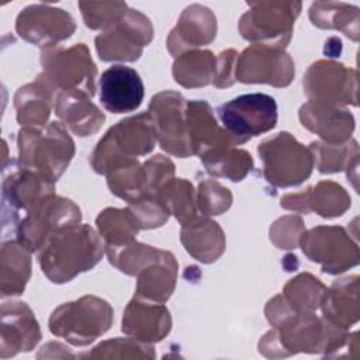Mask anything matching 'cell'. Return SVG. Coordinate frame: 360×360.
Returning <instances> with one entry per match:
<instances>
[{
    "instance_id": "obj_7",
    "label": "cell",
    "mask_w": 360,
    "mask_h": 360,
    "mask_svg": "<svg viewBox=\"0 0 360 360\" xmlns=\"http://www.w3.org/2000/svg\"><path fill=\"white\" fill-rule=\"evenodd\" d=\"M300 11V1L250 3L249 10L239 20V32L253 44L284 49L291 39Z\"/></svg>"
},
{
    "instance_id": "obj_15",
    "label": "cell",
    "mask_w": 360,
    "mask_h": 360,
    "mask_svg": "<svg viewBox=\"0 0 360 360\" xmlns=\"http://www.w3.org/2000/svg\"><path fill=\"white\" fill-rule=\"evenodd\" d=\"M294 79V62L280 48L252 44L238 55L235 80L240 83H266L285 87Z\"/></svg>"
},
{
    "instance_id": "obj_37",
    "label": "cell",
    "mask_w": 360,
    "mask_h": 360,
    "mask_svg": "<svg viewBox=\"0 0 360 360\" xmlns=\"http://www.w3.org/2000/svg\"><path fill=\"white\" fill-rule=\"evenodd\" d=\"M162 253V249L139 243L136 240L120 246H105L108 262L128 276H138L142 269L158 260Z\"/></svg>"
},
{
    "instance_id": "obj_19",
    "label": "cell",
    "mask_w": 360,
    "mask_h": 360,
    "mask_svg": "<svg viewBox=\"0 0 360 360\" xmlns=\"http://www.w3.org/2000/svg\"><path fill=\"white\" fill-rule=\"evenodd\" d=\"M41 340V329L31 308L21 301L1 304L0 357L30 352Z\"/></svg>"
},
{
    "instance_id": "obj_42",
    "label": "cell",
    "mask_w": 360,
    "mask_h": 360,
    "mask_svg": "<svg viewBox=\"0 0 360 360\" xmlns=\"http://www.w3.org/2000/svg\"><path fill=\"white\" fill-rule=\"evenodd\" d=\"M305 232V224L298 215H287L277 219L270 231V239L278 249H294L300 245Z\"/></svg>"
},
{
    "instance_id": "obj_26",
    "label": "cell",
    "mask_w": 360,
    "mask_h": 360,
    "mask_svg": "<svg viewBox=\"0 0 360 360\" xmlns=\"http://www.w3.org/2000/svg\"><path fill=\"white\" fill-rule=\"evenodd\" d=\"M180 239L188 255L202 263L215 262L225 250V233L208 217L201 215L181 225Z\"/></svg>"
},
{
    "instance_id": "obj_9",
    "label": "cell",
    "mask_w": 360,
    "mask_h": 360,
    "mask_svg": "<svg viewBox=\"0 0 360 360\" xmlns=\"http://www.w3.org/2000/svg\"><path fill=\"white\" fill-rule=\"evenodd\" d=\"M302 87L309 101L340 108L357 105V72L335 60L314 62L305 72Z\"/></svg>"
},
{
    "instance_id": "obj_32",
    "label": "cell",
    "mask_w": 360,
    "mask_h": 360,
    "mask_svg": "<svg viewBox=\"0 0 360 360\" xmlns=\"http://www.w3.org/2000/svg\"><path fill=\"white\" fill-rule=\"evenodd\" d=\"M208 174L225 177L231 181L243 180L253 169V159L245 149L235 146H218L200 155Z\"/></svg>"
},
{
    "instance_id": "obj_24",
    "label": "cell",
    "mask_w": 360,
    "mask_h": 360,
    "mask_svg": "<svg viewBox=\"0 0 360 360\" xmlns=\"http://www.w3.org/2000/svg\"><path fill=\"white\" fill-rule=\"evenodd\" d=\"M55 112L60 122L77 136L96 134L105 120L104 114L91 103V97L79 90L58 93Z\"/></svg>"
},
{
    "instance_id": "obj_21",
    "label": "cell",
    "mask_w": 360,
    "mask_h": 360,
    "mask_svg": "<svg viewBox=\"0 0 360 360\" xmlns=\"http://www.w3.org/2000/svg\"><path fill=\"white\" fill-rule=\"evenodd\" d=\"M172 329V318L163 302L134 297L122 315L121 330L138 340L160 342Z\"/></svg>"
},
{
    "instance_id": "obj_39",
    "label": "cell",
    "mask_w": 360,
    "mask_h": 360,
    "mask_svg": "<svg viewBox=\"0 0 360 360\" xmlns=\"http://www.w3.org/2000/svg\"><path fill=\"white\" fill-rule=\"evenodd\" d=\"M83 357L90 359H127V357H146L153 359L155 352L150 343L138 340L135 338H115L97 345L91 352Z\"/></svg>"
},
{
    "instance_id": "obj_11",
    "label": "cell",
    "mask_w": 360,
    "mask_h": 360,
    "mask_svg": "<svg viewBox=\"0 0 360 360\" xmlns=\"http://www.w3.org/2000/svg\"><path fill=\"white\" fill-rule=\"evenodd\" d=\"M153 38L150 20L141 11L128 8L125 15L94 39L98 58L105 62H134Z\"/></svg>"
},
{
    "instance_id": "obj_6",
    "label": "cell",
    "mask_w": 360,
    "mask_h": 360,
    "mask_svg": "<svg viewBox=\"0 0 360 360\" xmlns=\"http://www.w3.org/2000/svg\"><path fill=\"white\" fill-rule=\"evenodd\" d=\"M257 152L263 163V176L274 187L301 184L311 176L315 166L309 148L288 132H278L264 139Z\"/></svg>"
},
{
    "instance_id": "obj_18",
    "label": "cell",
    "mask_w": 360,
    "mask_h": 360,
    "mask_svg": "<svg viewBox=\"0 0 360 360\" xmlns=\"http://www.w3.org/2000/svg\"><path fill=\"white\" fill-rule=\"evenodd\" d=\"M100 103L112 114L135 111L143 101V83L139 73L124 65L105 69L98 80Z\"/></svg>"
},
{
    "instance_id": "obj_23",
    "label": "cell",
    "mask_w": 360,
    "mask_h": 360,
    "mask_svg": "<svg viewBox=\"0 0 360 360\" xmlns=\"http://www.w3.org/2000/svg\"><path fill=\"white\" fill-rule=\"evenodd\" d=\"M301 124L316 134L323 142L342 143L350 139L354 131V118L350 111L308 101L298 111Z\"/></svg>"
},
{
    "instance_id": "obj_29",
    "label": "cell",
    "mask_w": 360,
    "mask_h": 360,
    "mask_svg": "<svg viewBox=\"0 0 360 360\" xmlns=\"http://www.w3.org/2000/svg\"><path fill=\"white\" fill-rule=\"evenodd\" d=\"M55 97V93L38 77L35 82L20 87L14 96L18 124L22 128L45 127Z\"/></svg>"
},
{
    "instance_id": "obj_3",
    "label": "cell",
    "mask_w": 360,
    "mask_h": 360,
    "mask_svg": "<svg viewBox=\"0 0 360 360\" xmlns=\"http://www.w3.org/2000/svg\"><path fill=\"white\" fill-rule=\"evenodd\" d=\"M156 136L149 112H141L118 121L97 142L90 165L98 174H105L114 165L143 156L155 148Z\"/></svg>"
},
{
    "instance_id": "obj_36",
    "label": "cell",
    "mask_w": 360,
    "mask_h": 360,
    "mask_svg": "<svg viewBox=\"0 0 360 360\" xmlns=\"http://www.w3.org/2000/svg\"><path fill=\"white\" fill-rule=\"evenodd\" d=\"M325 291L326 287L316 277L309 273H301L288 280L281 295L292 311L309 314L319 308Z\"/></svg>"
},
{
    "instance_id": "obj_35",
    "label": "cell",
    "mask_w": 360,
    "mask_h": 360,
    "mask_svg": "<svg viewBox=\"0 0 360 360\" xmlns=\"http://www.w3.org/2000/svg\"><path fill=\"white\" fill-rule=\"evenodd\" d=\"M156 195L162 205L167 210V212L170 215H174L181 225L198 217L195 200L197 194L188 180L170 179L166 184L160 187Z\"/></svg>"
},
{
    "instance_id": "obj_25",
    "label": "cell",
    "mask_w": 360,
    "mask_h": 360,
    "mask_svg": "<svg viewBox=\"0 0 360 360\" xmlns=\"http://www.w3.org/2000/svg\"><path fill=\"white\" fill-rule=\"evenodd\" d=\"M319 308L322 318L330 325L347 330L359 321V276H347L336 280L326 288Z\"/></svg>"
},
{
    "instance_id": "obj_8",
    "label": "cell",
    "mask_w": 360,
    "mask_h": 360,
    "mask_svg": "<svg viewBox=\"0 0 360 360\" xmlns=\"http://www.w3.org/2000/svg\"><path fill=\"white\" fill-rule=\"evenodd\" d=\"M80 208L69 198L51 193L20 221L15 228V239L31 253L39 252L58 231L79 224Z\"/></svg>"
},
{
    "instance_id": "obj_17",
    "label": "cell",
    "mask_w": 360,
    "mask_h": 360,
    "mask_svg": "<svg viewBox=\"0 0 360 360\" xmlns=\"http://www.w3.org/2000/svg\"><path fill=\"white\" fill-rule=\"evenodd\" d=\"M184 117L193 155L200 156L202 152L218 146H236L249 141L219 127L211 105L204 100L187 101Z\"/></svg>"
},
{
    "instance_id": "obj_12",
    "label": "cell",
    "mask_w": 360,
    "mask_h": 360,
    "mask_svg": "<svg viewBox=\"0 0 360 360\" xmlns=\"http://www.w3.org/2000/svg\"><path fill=\"white\" fill-rule=\"evenodd\" d=\"M217 112L224 128L248 139L271 131L278 118L276 100L264 93L235 97L219 105Z\"/></svg>"
},
{
    "instance_id": "obj_44",
    "label": "cell",
    "mask_w": 360,
    "mask_h": 360,
    "mask_svg": "<svg viewBox=\"0 0 360 360\" xmlns=\"http://www.w3.org/2000/svg\"><path fill=\"white\" fill-rule=\"evenodd\" d=\"M238 55L239 53L235 49H226L217 56V72L212 82L215 87H229L236 82L235 66Z\"/></svg>"
},
{
    "instance_id": "obj_20",
    "label": "cell",
    "mask_w": 360,
    "mask_h": 360,
    "mask_svg": "<svg viewBox=\"0 0 360 360\" xmlns=\"http://www.w3.org/2000/svg\"><path fill=\"white\" fill-rule=\"evenodd\" d=\"M280 205L301 214L315 212L322 218H335L350 208V195L340 184L322 180L300 193L283 195Z\"/></svg>"
},
{
    "instance_id": "obj_38",
    "label": "cell",
    "mask_w": 360,
    "mask_h": 360,
    "mask_svg": "<svg viewBox=\"0 0 360 360\" xmlns=\"http://www.w3.org/2000/svg\"><path fill=\"white\" fill-rule=\"evenodd\" d=\"M308 148L312 152L314 165L321 173L342 172L359 160V145L353 138L342 143L316 141L311 142Z\"/></svg>"
},
{
    "instance_id": "obj_28",
    "label": "cell",
    "mask_w": 360,
    "mask_h": 360,
    "mask_svg": "<svg viewBox=\"0 0 360 360\" xmlns=\"http://www.w3.org/2000/svg\"><path fill=\"white\" fill-rule=\"evenodd\" d=\"M136 277V297L165 302L170 298L176 285L177 262L170 252L163 250L162 256L142 269Z\"/></svg>"
},
{
    "instance_id": "obj_40",
    "label": "cell",
    "mask_w": 360,
    "mask_h": 360,
    "mask_svg": "<svg viewBox=\"0 0 360 360\" xmlns=\"http://www.w3.org/2000/svg\"><path fill=\"white\" fill-rule=\"evenodd\" d=\"M77 6L86 27L103 31L115 25L129 8L124 1H80Z\"/></svg>"
},
{
    "instance_id": "obj_13",
    "label": "cell",
    "mask_w": 360,
    "mask_h": 360,
    "mask_svg": "<svg viewBox=\"0 0 360 360\" xmlns=\"http://www.w3.org/2000/svg\"><path fill=\"white\" fill-rule=\"evenodd\" d=\"M186 103L180 93L165 90L152 97L148 110L160 148L177 158L193 155L184 117Z\"/></svg>"
},
{
    "instance_id": "obj_22",
    "label": "cell",
    "mask_w": 360,
    "mask_h": 360,
    "mask_svg": "<svg viewBox=\"0 0 360 360\" xmlns=\"http://www.w3.org/2000/svg\"><path fill=\"white\" fill-rule=\"evenodd\" d=\"M215 35L217 18L214 13L205 6L191 4L181 13L176 27L167 35V51L177 58L187 51L208 45Z\"/></svg>"
},
{
    "instance_id": "obj_41",
    "label": "cell",
    "mask_w": 360,
    "mask_h": 360,
    "mask_svg": "<svg viewBox=\"0 0 360 360\" xmlns=\"http://www.w3.org/2000/svg\"><path fill=\"white\" fill-rule=\"evenodd\" d=\"M197 208L202 217L219 215L232 204L231 191L215 180H202L197 191Z\"/></svg>"
},
{
    "instance_id": "obj_14",
    "label": "cell",
    "mask_w": 360,
    "mask_h": 360,
    "mask_svg": "<svg viewBox=\"0 0 360 360\" xmlns=\"http://www.w3.org/2000/svg\"><path fill=\"white\" fill-rule=\"evenodd\" d=\"M55 193L53 183L22 165L13 166V170L4 177L1 186V211L3 231L7 226L15 231L20 221L39 202L45 195Z\"/></svg>"
},
{
    "instance_id": "obj_1",
    "label": "cell",
    "mask_w": 360,
    "mask_h": 360,
    "mask_svg": "<svg viewBox=\"0 0 360 360\" xmlns=\"http://www.w3.org/2000/svg\"><path fill=\"white\" fill-rule=\"evenodd\" d=\"M105 246L90 225L75 224L58 231L38 253L42 273L55 284H63L93 269Z\"/></svg>"
},
{
    "instance_id": "obj_34",
    "label": "cell",
    "mask_w": 360,
    "mask_h": 360,
    "mask_svg": "<svg viewBox=\"0 0 360 360\" xmlns=\"http://www.w3.org/2000/svg\"><path fill=\"white\" fill-rule=\"evenodd\" d=\"M98 233L104 239V246H120L135 240L141 226L129 210L127 208H105L96 218Z\"/></svg>"
},
{
    "instance_id": "obj_31",
    "label": "cell",
    "mask_w": 360,
    "mask_h": 360,
    "mask_svg": "<svg viewBox=\"0 0 360 360\" xmlns=\"http://www.w3.org/2000/svg\"><path fill=\"white\" fill-rule=\"evenodd\" d=\"M217 58L208 49H191L179 55L173 63V77L183 87H204L214 82Z\"/></svg>"
},
{
    "instance_id": "obj_30",
    "label": "cell",
    "mask_w": 360,
    "mask_h": 360,
    "mask_svg": "<svg viewBox=\"0 0 360 360\" xmlns=\"http://www.w3.org/2000/svg\"><path fill=\"white\" fill-rule=\"evenodd\" d=\"M17 239L6 240L0 253V290L1 297L20 295L31 276V256Z\"/></svg>"
},
{
    "instance_id": "obj_4",
    "label": "cell",
    "mask_w": 360,
    "mask_h": 360,
    "mask_svg": "<svg viewBox=\"0 0 360 360\" xmlns=\"http://www.w3.org/2000/svg\"><path fill=\"white\" fill-rule=\"evenodd\" d=\"M114 321L111 305L96 295H84L53 309L49 318L52 335L73 346H87L104 335Z\"/></svg>"
},
{
    "instance_id": "obj_16",
    "label": "cell",
    "mask_w": 360,
    "mask_h": 360,
    "mask_svg": "<svg viewBox=\"0 0 360 360\" xmlns=\"http://www.w3.org/2000/svg\"><path fill=\"white\" fill-rule=\"evenodd\" d=\"M15 30L24 41L48 49L70 38L76 30V22L62 8L48 4H31L17 15Z\"/></svg>"
},
{
    "instance_id": "obj_27",
    "label": "cell",
    "mask_w": 360,
    "mask_h": 360,
    "mask_svg": "<svg viewBox=\"0 0 360 360\" xmlns=\"http://www.w3.org/2000/svg\"><path fill=\"white\" fill-rule=\"evenodd\" d=\"M107 184L111 193L128 204L136 202L148 197H156L148 167L141 165L138 159L122 160L105 173Z\"/></svg>"
},
{
    "instance_id": "obj_2",
    "label": "cell",
    "mask_w": 360,
    "mask_h": 360,
    "mask_svg": "<svg viewBox=\"0 0 360 360\" xmlns=\"http://www.w3.org/2000/svg\"><path fill=\"white\" fill-rule=\"evenodd\" d=\"M18 163L49 183L58 181L75 155V143L62 122L42 128H21L17 136Z\"/></svg>"
},
{
    "instance_id": "obj_33",
    "label": "cell",
    "mask_w": 360,
    "mask_h": 360,
    "mask_svg": "<svg viewBox=\"0 0 360 360\" xmlns=\"http://www.w3.org/2000/svg\"><path fill=\"white\" fill-rule=\"evenodd\" d=\"M309 20L318 28L339 30L353 41L359 39V7L336 3V1H315L309 7Z\"/></svg>"
},
{
    "instance_id": "obj_10",
    "label": "cell",
    "mask_w": 360,
    "mask_h": 360,
    "mask_svg": "<svg viewBox=\"0 0 360 360\" xmlns=\"http://www.w3.org/2000/svg\"><path fill=\"white\" fill-rule=\"evenodd\" d=\"M304 255L319 263L322 271L339 274L359 264V246L342 226H315L301 236Z\"/></svg>"
},
{
    "instance_id": "obj_43",
    "label": "cell",
    "mask_w": 360,
    "mask_h": 360,
    "mask_svg": "<svg viewBox=\"0 0 360 360\" xmlns=\"http://www.w3.org/2000/svg\"><path fill=\"white\" fill-rule=\"evenodd\" d=\"M128 207L135 215L141 229H152L162 226L170 217L167 210L159 201L158 195L128 204Z\"/></svg>"
},
{
    "instance_id": "obj_5",
    "label": "cell",
    "mask_w": 360,
    "mask_h": 360,
    "mask_svg": "<svg viewBox=\"0 0 360 360\" xmlns=\"http://www.w3.org/2000/svg\"><path fill=\"white\" fill-rule=\"evenodd\" d=\"M44 82L55 96L60 91L79 90L93 97L96 93L97 68L86 44H75L70 48L53 46L41 52Z\"/></svg>"
}]
</instances>
